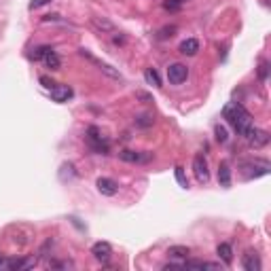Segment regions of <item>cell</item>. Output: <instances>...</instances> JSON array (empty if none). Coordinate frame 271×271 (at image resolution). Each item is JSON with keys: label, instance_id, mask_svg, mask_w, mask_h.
I'll use <instances>...</instances> for the list:
<instances>
[{"label": "cell", "instance_id": "6da1fadb", "mask_svg": "<svg viewBox=\"0 0 271 271\" xmlns=\"http://www.w3.org/2000/svg\"><path fill=\"white\" fill-rule=\"evenodd\" d=\"M223 117L229 121V125H233V129L238 131L239 136H244L246 129L252 125V114L248 112L239 102H229L227 106L223 108Z\"/></svg>", "mask_w": 271, "mask_h": 271}, {"label": "cell", "instance_id": "7a4b0ae2", "mask_svg": "<svg viewBox=\"0 0 271 271\" xmlns=\"http://www.w3.org/2000/svg\"><path fill=\"white\" fill-rule=\"evenodd\" d=\"M85 140H87L89 148L97 155H108V142L102 138V131L96 128V125H91V128H87V134H85Z\"/></svg>", "mask_w": 271, "mask_h": 271}, {"label": "cell", "instance_id": "3957f363", "mask_svg": "<svg viewBox=\"0 0 271 271\" xmlns=\"http://www.w3.org/2000/svg\"><path fill=\"white\" fill-rule=\"evenodd\" d=\"M79 53H80V57H85V60H87L89 64H94L100 72L106 74L108 79H114V80H121V79H123V77H121V72L117 70V68L111 66V64H106V62H102V60H97V57H96V55H91L87 49H79Z\"/></svg>", "mask_w": 271, "mask_h": 271}, {"label": "cell", "instance_id": "277c9868", "mask_svg": "<svg viewBox=\"0 0 271 271\" xmlns=\"http://www.w3.org/2000/svg\"><path fill=\"white\" fill-rule=\"evenodd\" d=\"M244 138L248 140V144H250V146H255V148H263V146H267V144H269V134L265 129L255 128V125H250V128L246 129Z\"/></svg>", "mask_w": 271, "mask_h": 271}, {"label": "cell", "instance_id": "5b68a950", "mask_svg": "<svg viewBox=\"0 0 271 271\" xmlns=\"http://www.w3.org/2000/svg\"><path fill=\"white\" fill-rule=\"evenodd\" d=\"M119 159L125 161V163H151L153 161V153L148 151H129V148H123L119 153Z\"/></svg>", "mask_w": 271, "mask_h": 271}, {"label": "cell", "instance_id": "8992f818", "mask_svg": "<svg viewBox=\"0 0 271 271\" xmlns=\"http://www.w3.org/2000/svg\"><path fill=\"white\" fill-rule=\"evenodd\" d=\"M193 174H195V180H197L199 184H207V180H210V170H207V161H206L204 155H195Z\"/></svg>", "mask_w": 271, "mask_h": 271}, {"label": "cell", "instance_id": "52a82bcc", "mask_svg": "<svg viewBox=\"0 0 271 271\" xmlns=\"http://www.w3.org/2000/svg\"><path fill=\"white\" fill-rule=\"evenodd\" d=\"M241 168L244 170H250L248 172L246 178H258V176H267L269 174V163L267 161H244L241 163Z\"/></svg>", "mask_w": 271, "mask_h": 271}, {"label": "cell", "instance_id": "ba28073f", "mask_svg": "<svg viewBox=\"0 0 271 271\" xmlns=\"http://www.w3.org/2000/svg\"><path fill=\"white\" fill-rule=\"evenodd\" d=\"M187 77H189V68L184 66V64H170V68H168V80L172 85H182L184 80H187Z\"/></svg>", "mask_w": 271, "mask_h": 271}, {"label": "cell", "instance_id": "9c48e42d", "mask_svg": "<svg viewBox=\"0 0 271 271\" xmlns=\"http://www.w3.org/2000/svg\"><path fill=\"white\" fill-rule=\"evenodd\" d=\"M91 255H94L96 261L108 263L111 256H112V246L108 244V241H96V244L91 246Z\"/></svg>", "mask_w": 271, "mask_h": 271}, {"label": "cell", "instance_id": "30bf717a", "mask_svg": "<svg viewBox=\"0 0 271 271\" xmlns=\"http://www.w3.org/2000/svg\"><path fill=\"white\" fill-rule=\"evenodd\" d=\"M49 94H51V100H53V102H57V104H64V102L70 100L74 91H72L70 85H55V87L51 89Z\"/></svg>", "mask_w": 271, "mask_h": 271}, {"label": "cell", "instance_id": "8fae6325", "mask_svg": "<svg viewBox=\"0 0 271 271\" xmlns=\"http://www.w3.org/2000/svg\"><path fill=\"white\" fill-rule=\"evenodd\" d=\"M241 267L246 271H261L263 269V263H261V256L256 255V252L248 250L244 256H241Z\"/></svg>", "mask_w": 271, "mask_h": 271}, {"label": "cell", "instance_id": "7c38bea8", "mask_svg": "<svg viewBox=\"0 0 271 271\" xmlns=\"http://www.w3.org/2000/svg\"><path fill=\"white\" fill-rule=\"evenodd\" d=\"M96 187H97V191L102 195H106V197H112V195L119 193V184L114 182L112 178H97Z\"/></svg>", "mask_w": 271, "mask_h": 271}, {"label": "cell", "instance_id": "4fadbf2b", "mask_svg": "<svg viewBox=\"0 0 271 271\" xmlns=\"http://www.w3.org/2000/svg\"><path fill=\"white\" fill-rule=\"evenodd\" d=\"M89 24L96 28L100 34H114L117 32V28H114V24L111 19H106V17H91Z\"/></svg>", "mask_w": 271, "mask_h": 271}, {"label": "cell", "instance_id": "5bb4252c", "mask_svg": "<svg viewBox=\"0 0 271 271\" xmlns=\"http://www.w3.org/2000/svg\"><path fill=\"white\" fill-rule=\"evenodd\" d=\"M32 267H36L34 258H11V261H7V269H11V271H24V269H32Z\"/></svg>", "mask_w": 271, "mask_h": 271}, {"label": "cell", "instance_id": "9a60e30c", "mask_svg": "<svg viewBox=\"0 0 271 271\" xmlns=\"http://www.w3.org/2000/svg\"><path fill=\"white\" fill-rule=\"evenodd\" d=\"M178 51H180L182 55H189V57L197 55V51H199V40H197V38H187V40H182L180 47H178Z\"/></svg>", "mask_w": 271, "mask_h": 271}, {"label": "cell", "instance_id": "2e32d148", "mask_svg": "<svg viewBox=\"0 0 271 271\" xmlns=\"http://www.w3.org/2000/svg\"><path fill=\"white\" fill-rule=\"evenodd\" d=\"M218 184L224 189L231 187V168H229L227 161H223V163L218 165Z\"/></svg>", "mask_w": 271, "mask_h": 271}, {"label": "cell", "instance_id": "e0dca14e", "mask_svg": "<svg viewBox=\"0 0 271 271\" xmlns=\"http://www.w3.org/2000/svg\"><path fill=\"white\" fill-rule=\"evenodd\" d=\"M216 255H218V258H221L224 265H231V261H233V248H231V244H227V241L218 244Z\"/></svg>", "mask_w": 271, "mask_h": 271}, {"label": "cell", "instance_id": "ac0fdd59", "mask_svg": "<svg viewBox=\"0 0 271 271\" xmlns=\"http://www.w3.org/2000/svg\"><path fill=\"white\" fill-rule=\"evenodd\" d=\"M191 248L189 246H170L168 248V256L170 258H189Z\"/></svg>", "mask_w": 271, "mask_h": 271}, {"label": "cell", "instance_id": "d6986e66", "mask_svg": "<svg viewBox=\"0 0 271 271\" xmlns=\"http://www.w3.org/2000/svg\"><path fill=\"white\" fill-rule=\"evenodd\" d=\"M45 66L49 68V70H60L62 68V60H60V55L55 53V51H49L47 55H45Z\"/></svg>", "mask_w": 271, "mask_h": 271}, {"label": "cell", "instance_id": "ffe728a7", "mask_svg": "<svg viewBox=\"0 0 271 271\" xmlns=\"http://www.w3.org/2000/svg\"><path fill=\"white\" fill-rule=\"evenodd\" d=\"M184 269H221L216 263H206V261H187Z\"/></svg>", "mask_w": 271, "mask_h": 271}, {"label": "cell", "instance_id": "44dd1931", "mask_svg": "<svg viewBox=\"0 0 271 271\" xmlns=\"http://www.w3.org/2000/svg\"><path fill=\"white\" fill-rule=\"evenodd\" d=\"M144 79H146V83L153 85V87H161V79H159L157 70H153V68H146V70H144Z\"/></svg>", "mask_w": 271, "mask_h": 271}, {"label": "cell", "instance_id": "7402d4cb", "mask_svg": "<svg viewBox=\"0 0 271 271\" xmlns=\"http://www.w3.org/2000/svg\"><path fill=\"white\" fill-rule=\"evenodd\" d=\"M49 51H53L49 45H40V47H36L32 51V60H45V55H47Z\"/></svg>", "mask_w": 271, "mask_h": 271}, {"label": "cell", "instance_id": "603a6c76", "mask_svg": "<svg viewBox=\"0 0 271 271\" xmlns=\"http://www.w3.org/2000/svg\"><path fill=\"white\" fill-rule=\"evenodd\" d=\"M153 123H155V119L151 117V114H140V117H136V125H138V128H151Z\"/></svg>", "mask_w": 271, "mask_h": 271}, {"label": "cell", "instance_id": "cb8c5ba5", "mask_svg": "<svg viewBox=\"0 0 271 271\" xmlns=\"http://www.w3.org/2000/svg\"><path fill=\"white\" fill-rule=\"evenodd\" d=\"M174 174H176V180H178V184L187 189V187H189V182H187V176H184V170L180 168V165H176V168H174Z\"/></svg>", "mask_w": 271, "mask_h": 271}, {"label": "cell", "instance_id": "d4e9b609", "mask_svg": "<svg viewBox=\"0 0 271 271\" xmlns=\"http://www.w3.org/2000/svg\"><path fill=\"white\" fill-rule=\"evenodd\" d=\"M214 134H216V140H218V142H227V140H229L227 128H223V125H216V128H214Z\"/></svg>", "mask_w": 271, "mask_h": 271}, {"label": "cell", "instance_id": "484cf974", "mask_svg": "<svg viewBox=\"0 0 271 271\" xmlns=\"http://www.w3.org/2000/svg\"><path fill=\"white\" fill-rule=\"evenodd\" d=\"M38 80H40V85H43L45 89H49V91L55 87V80H53V79H49V77H40Z\"/></svg>", "mask_w": 271, "mask_h": 271}, {"label": "cell", "instance_id": "4316f807", "mask_svg": "<svg viewBox=\"0 0 271 271\" xmlns=\"http://www.w3.org/2000/svg\"><path fill=\"white\" fill-rule=\"evenodd\" d=\"M180 7H182V4L176 2V0H165V2H163V9L165 11H178Z\"/></svg>", "mask_w": 271, "mask_h": 271}, {"label": "cell", "instance_id": "83f0119b", "mask_svg": "<svg viewBox=\"0 0 271 271\" xmlns=\"http://www.w3.org/2000/svg\"><path fill=\"white\" fill-rule=\"evenodd\" d=\"M53 0H32L30 2V9L34 11V9H40V7H45V4H51Z\"/></svg>", "mask_w": 271, "mask_h": 271}, {"label": "cell", "instance_id": "f1b7e54d", "mask_svg": "<svg viewBox=\"0 0 271 271\" xmlns=\"http://www.w3.org/2000/svg\"><path fill=\"white\" fill-rule=\"evenodd\" d=\"M174 32H176V26H170V28H163L159 34V38H168V36H174Z\"/></svg>", "mask_w": 271, "mask_h": 271}, {"label": "cell", "instance_id": "f546056e", "mask_svg": "<svg viewBox=\"0 0 271 271\" xmlns=\"http://www.w3.org/2000/svg\"><path fill=\"white\" fill-rule=\"evenodd\" d=\"M170 269H184V265H174V263L163 265V271H170Z\"/></svg>", "mask_w": 271, "mask_h": 271}, {"label": "cell", "instance_id": "4dcf8cb0", "mask_svg": "<svg viewBox=\"0 0 271 271\" xmlns=\"http://www.w3.org/2000/svg\"><path fill=\"white\" fill-rule=\"evenodd\" d=\"M258 77H261L263 80L267 79V64H261V70H258Z\"/></svg>", "mask_w": 271, "mask_h": 271}, {"label": "cell", "instance_id": "1f68e13d", "mask_svg": "<svg viewBox=\"0 0 271 271\" xmlns=\"http://www.w3.org/2000/svg\"><path fill=\"white\" fill-rule=\"evenodd\" d=\"M136 96L140 97V100H144V102H153V100H151V96H148V94H142V91H138Z\"/></svg>", "mask_w": 271, "mask_h": 271}, {"label": "cell", "instance_id": "d6a6232c", "mask_svg": "<svg viewBox=\"0 0 271 271\" xmlns=\"http://www.w3.org/2000/svg\"><path fill=\"white\" fill-rule=\"evenodd\" d=\"M2 267H7V256L0 252V269H2Z\"/></svg>", "mask_w": 271, "mask_h": 271}, {"label": "cell", "instance_id": "836d02e7", "mask_svg": "<svg viewBox=\"0 0 271 271\" xmlns=\"http://www.w3.org/2000/svg\"><path fill=\"white\" fill-rule=\"evenodd\" d=\"M176 2H180V4H184V2H187V0H176Z\"/></svg>", "mask_w": 271, "mask_h": 271}]
</instances>
